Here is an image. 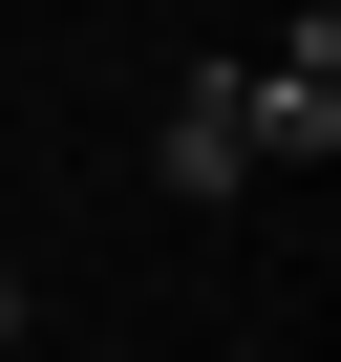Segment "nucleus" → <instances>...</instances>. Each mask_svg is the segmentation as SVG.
Masks as SVG:
<instances>
[{
	"label": "nucleus",
	"instance_id": "obj_1",
	"mask_svg": "<svg viewBox=\"0 0 341 362\" xmlns=\"http://www.w3.org/2000/svg\"><path fill=\"white\" fill-rule=\"evenodd\" d=\"M235 107H256V170H320L341 149V22H299L277 64H235Z\"/></svg>",
	"mask_w": 341,
	"mask_h": 362
},
{
	"label": "nucleus",
	"instance_id": "obj_2",
	"mask_svg": "<svg viewBox=\"0 0 341 362\" xmlns=\"http://www.w3.org/2000/svg\"><path fill=\"white\" fill-rule=\"evenodd\" d=\"M149 170H170V192H256V107H235V64H192V86H170Z\"/></svg>",
	"mask_w": 341,
	"mask_h": 362
},
{
	"label": "nucleus",
	"instance_id": "obj_3",
	"mask_svg": "<svg viewBox=\"0 0 341 362\" xmlns=\"http://www.w3.org/2000/svg\"><path fill=\"white\" fill-rule=\"evenodd\" d=\"M0 362H22V256H0Z\"/></svg>",
	"mask_w": 341,
	"mask_h": 362
}]
</instances>
